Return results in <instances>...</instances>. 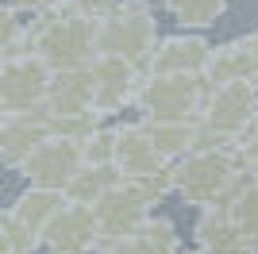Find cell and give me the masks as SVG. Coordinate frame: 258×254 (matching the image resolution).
<instances>
[{
    "label": "cell",
    "instance_id": "4",
    "mask_svg": "<svg viewBox=\"0 0 258 254\" xmlns=\"http://www.w3.org/2000/svg\"><path fill=\"white\" fill-rule=\"evenodd\" d=\"M212 93V81L205 74H166V77H143L135 108L139 119L158 123H193L201 119Z\"/></svg>",
    "mask_w": 258,
    "mask_h": 254
},
{
    "label": "cell",
    "instance_id": "15",
    "mask_svg": "<svg viewBox=\"0 0 258 254\" xmlns=\"http://www.w3.org/2000/svg\"><path fill=\"white\" fill-rule=\"evenodd\" d=\"M193 246L201 254H254L231 208H205L193 223Z\"/></svg>",
    "mask_w": 258,
    "mask_h": 254
},
{
    "label": "cell",
    "instance_id": "1",
    "mask_svg": "<svg viewBox=\"0 0 258 254\" xmlns=\"http://www.w3.org/2000/svg\"><path fill=\"white\" fill-rule=\"evenodd\" d=\"M27 50L39 54L54 74L85 70L97 58V20L74 12L70 4H58L43 16H31Z\"/></svg>",
    "mask_w": 258,
    "mask_h": 254
},
{
    "label": "cell",
    "instance_id": "12",
    "mask_svg": "<svg viewBox=\"0 0 258 254\" xmlns=\"http://www.w3.org/2000/svg\"><path fill=\"white\" fill-rule=\"evenodd\" d=\"M50 135V108L27 112V116H0V158L4 166L16 169L35 154V147Z\"/></svg>",
    "mask_w": 258,
    "mask_h": 254
},
{
    "label": "cell",
    "instance_id": "16",
    "mask_svg": "<svg viewBox=\"0 0 258 254\" xmlns=\"http://www.w3.org/2000/svg\"><path fill=\"white\" fill-rule=\"evenodd\" d=\"M93 96H97V81L89 66L66 70V74H54L46 108H50V116H81V112H93Z\"/></svg>",
    "mask_w": 258,
    "mask_h": 254
},
{
    "label": "cell",
    "instance_id": "3",
    "mask_svg": "<svg viewBox=\"0 0 258 254\" xmlns=\"http://www.w3.org/2000/svg\"><path fill=\"white\" fill-rule=\"evenodd\" d=\"M158 39V16L151 0H123L97 20V58H123L147 70Z\"/></svg>",
    "mask_w": 258,
    "mask_h": 254
},
{
    "label": "cell",
    "instance_id": "21",
    "mask_svg": "<svg viewBox=\"0 0 258 254\" xmlns=\"http://www.w3.org/2000/svg\"><path fill=\"white\" fill-rule=\"evenodd\" d=\"M135 235L143 239V246H147L151 254H181L185 250L181 235H177V223H173L170 216H151Z\"/></svg>",
    "mask_w": 258,
    "mask_h": 254
},
{
    "label": "cell",
    "instance_id": "28",
    "mask_svg": "<svg viewBox=\"0 0 258 254\" xmlns=\"http://www.w3.org/2000/svg\"><path fill=\"white\" fill-rule=\"evenodd\" d=\"M93 254H151L143 246L139 235H127V239H100V246Z\"/></svg>",
    "mask_w": 258,
    "mask_h": 254
},
{
    "label": "cell",
    "instance_id": "20",
    "mask_svg": "<svg viewBox=\"0 0 258 254\" xmlns=\"http://www.w3.org/2000/svg\"><path fill=\"white\" fill-rule=\"evenodd\" d=\"M227 4L231 0H162V8H166L170 20H177L181 27H197V31L212 27L227 12Z\"/></svg>",
    "mask_w": 258,
    "mask_h": 254
},
{
    "label": "cell",
    "instance_id": "14",
    "mask_svg": "<svg viewBox=\"0 0 258 254\" xmlns=\"http://www.w3.org/2000/svg\"><path fill=\"white\" fill-rule=\"evenodd\" d=\"M112 166L119 169L123 181H143L151 173H158L162 166H170V162L154 150V143L147 139L143 123L135 119V123H116V162Z\"/></svg>",
    "mask_w": 258,
    "mask_h": 254
},
{
    "label": "cell",
    "instance_id": "27",
    "mask_svg": "<svg viewBox=\"0 0 258 254\" xmlns=\"http://www.w3.org/2000/svg\"><path fill=\"white\" fill-rule=\"evenodd\" d=\"M235 154H239V162H243V169L258 177V127H250L247 135L235 143Z\"/></svg>",
    "mask_w": 258,
    "mask_h": 254
},
{
    "label": "cell",
    "instance_id": "9",
    "mask_svg": "<svg viewBox=\"0 0 258 254\" xmlns=\"http://www.w3.org/2000/svg\"><path fill=\"white\" fill-rule=\"evenodd\" d=\"M93 212H97V223H100V239H127V235H135L154 216V201L139 185L123 181Z\"/></svg>",
    "mask_w": 258,
    "mask_h": 254
},
{
    "label": "cell",
    "instance_id": "10",
    "mask_svg": "<svg viewBox=\"0 0 258 254\" xmlns=\"http://www.w3.org/2000/svg\"><path fill=\"white\" fill-rule=\"evenodd\" d=\"M97 246H100V223L97 212L85 204H66L43 231L46 254H93Z\"/></svg>",
    "mask_w": 258,
    "mask_h": 254
},
{
    "label": "cell",
    "instance_id": "6",
    "mask_svg": "<svg viewBox=\"0 0 258 254\" xmlns=\"http://www.w3.org/2000/svg\"><path fill=\"white\" fill-rule=\"evenodd\" d=\"M54 70L39 54H16L0 58V116H27L46 108Z\"/></svg>",
    "mask_w": 258,
    "mask_h": 254
},
{
    "label": "cell",
    "instance_id": "24",
    "mask_svg": "<svg viewBox=\"0 0 258 254\" xmlns=\"http://www.w3.org/2000/svg\"><path fill=\"white\" fill-rule=\"evenodd\" d=\"M104 127V119L97 112H81V116H50V135L74 139V143H85Z\"/></svg>",
    "mask_w": 258,
    "mask_h": 254
},
{
    "label": "cell",
    "instance_id": "18",
    "mask_svg": "<svg viewBox=\"0 0 258 254\" xmlns=\"http://www.w3.org/2000/svg\"><path fill=\"white\" fill-rule=\"evenodd\" d=\"M116 185H123V177H119L116 166H85L74 181H70L66 201L70 204H85V208H97Z\"/></svg>",
    "mask_w": 258,
    "mask_h": 254
},
{
    "label": "cell",
    "instance_id": "2",
    "mask_svg": "<svg viewBox=\"0 0 258 254\" xmlns=\"http://www.w3.org/2000/svg\"><path fill=\"white\" fill-rule=\"evenodd\" d=\"M254 173L243 169L235 147L227 150H193L177 162V197L193 208H227L243 189L254 185Z\"/></svg>",
    "mask_w": 258,
    "mask_h": 254
},
{
    "label": "cell",
    "instance_id": "31",
    "mask_svg": "<svg viewBox=\"0 0 258 254\" xmlns=\"http://www.w3.org/2000/svg\"><path fill=\"white\" fill-rule=\"evenodd\" d=\"M181 254H201V250H197V246H193V250H181Z\"/></svg>",
    "mask_w": 258,
    "mask_h": 254
},
{
    "label": "cell",
    "instance_id": "17",
    "mask_svg": "<svg viewBox=\"0 0 258 254\" xmlns=\"http://www.w3.org/2000/svg\"><path fill=\"white\" fill-rule=\"evenodd\" d=\"M66 204H70V201H66V193H54V189H31V185H27V189L16 197L12 212H16V220H20V223H27V227H31V231L43 239V231L54 223V216H58Z\"/></svg>",
    "mask_w": 258,
    "mask_h": 254
},
{
    "label": "cell",
    "instance_id": "25",
    "mask_svg": "<svg viewBox=\"0 0 258 254\" xmlns=\"http://www.w3.org/2000/svg\"><path fill=\"white\" fill-rule=\"evenodd\" d=\"M231 208V216H235V223L243 227V235H247L250 243H258V181L250 185V189H243L235 197V201L227 204Z\"/></svg>",
    "mask_w": 258,
    "mask_h": 254
},
{
    "label": "cell",
    "instance_id": "7",
    "mask_svg": "<svg viewBox=\"0 0 258 254\" xmlns=\"http://www.w3.org/2000/svg\"><path fill=\"white\" fill-rule=\"evenodd\" d=\"M85 169V154H81V143L74 139H62V135H46L35 154L20 166V173L27 177L31 189H54V193H66L70 181Z\"/></svg>",
    "mask_w": 258,
    "mask_h": 254
},
{
    "label": "cell",
    "instance_id": "23",
    "mask_svg": "<svg viewBox=\"0 0 258 254\" xmlns=\"http://www.w3.org/2000/svg\"><path fill=\"white\" fill-rule=\"evenodd\" d=\"M27 35H31V20H23V12L16 8L0 12V58L27 54Z\"/></svg>",
    "mask_w": 258,
    "mask_h": 254
},
{
    "label": "cell",
    "instance_id": "5",
    "mask_svg": "<svg viewBox=\"0 0 258 254\" xmlns=\"http://www.w3.org/2000/svg\"><path fill=\"white\" fill-rule=\"evenodd\" d=\"M197 123L205 127L220 147H235L250 127H258V89L254 85H243V81L212 85L208 104H205Z\"/></svg>",
    "mask_w": 258,
    "mask_h": 254
},
{
    "label": "cell",
    "instance_id": "13",
    "mask_svg": "<svg viewBox=\"0 0 258 254\" xmlns=\"http://www.w3.org/2000/svg\"><path fill=\"white\" fill-rule=\"evenodd\" d=\"M205 77L212 85L243 81V85H254L258 89V31L235 35V39H227L224 46H216Z\"/></svg>",
    "mask_w": 258,
    "mask_h": 254
},
{
    "label": "cell",
    "instance_id": "30",
    "mask_svg": "<svg viewBox=\"0 0 258 254\" xmlns=\"http://www.w3.org/2000/svg\"><path fill=\"white\" fill-rule=\"evenodd\" d=\"M58 4H66V0H4V8H16L23 16H43V12L58 8Z\"/></svg>",
    "mask_w": 258,
    "mask_h": 254
},
{
    "label": "cell",
    "instance_id": "8",
    "mask_svg": "<svg viewBox=\"0 0 258 254\" xmlns=\"http://www.w3.org/2000/svg\"><path fill=\"white\" fill-rule=\"evenodd\" d=\"M93 81H97V96H93V112L100 119H112L123 108H135L143 85V70L123 62V58H93Z\"/></svg>",
    "mask_w": 258,
    "mask_h": 254
},
{
    "label": "cell",
    "instance_id": "29",
    "mask_svg": "<svg viewBox=\"0 0 258 254\" xmlns=\"http://www.w3.org/2000/svg\"><path fill=\"white\" fill-rule=\"evenodd\" d=\"M74 12H81V16H93V20H100V16H108L112 8H119L123 0H66Z\"/></svg>",
    "mask_w": 258,
    "mask_h": 254
},
{
    "label": "cell",
    "instance_id": "32",
    "mask_svg": "<svg viewBox=\"0 0 258 254\" xmlns=\"http://www.w3.org/2000/svg\"><path fill=\"white\" fill-rule=\"evenodd\" d=\"M250 246H254V254H258V243H250Z\"/></svg>",
    "mask_w": 258,
    "mask_h": 254
},
{
    "label": "cell",
    "instance_id": "11",
    "mask_svg": "<svg viewBox=\"0 0 258 254\" xmlns=\"http://www.w3.org/2000/svg\"><path fill=\"white\" fill-rule=\"evenodd\" d=\"M216 46L205 35H166L158 39L151 62L143 70V77H166V74H208Z\"/></svg>",
    "mask_w": 258,
    "mask_h": 254
},
{
    "label": "cell",
    "instance_id": "22",
    "mask_svg": "<svg viewBox=\"0 0 258 254\" xmlns=\"http://www.w3.org/2000/svg\"><path fill=\"white\" fill-rule=\"evenodd\" d=\"M43 246V239L27 227V223L16 220V212H4L0 216V254H35Z\"/></svg>",
    "mask_w": 258,
    "mask_h": 254
},
{
    "label": "cell",
    "instance_id": "19",
    "mask_svg": "<svg viewBox=\"0 0 258 254\" xmlns=\"http://www.w3.org/2000/svg\"><path fill=\"white\" fill-rule=\"evenodd\" d=\"M147 139L154 143L166 162H181L193 154V143H197V119L193 123H158V119H139Z\"/></svg>",
    "mask_w": 258,
    "mask_h": 254
},
{
    "label": "cell",
    "instance_id": "26",
    "mask_svg": "<svg viewBox=\"0 0 258 254\" xmlns=\"http://www.w3.org/2000/svg\"><path fill=\"white\" fill-rule=\"evenodd\" d=\"M81 154H85V166H112L116 162V127L104 123L93 139L81 143Z\"/></svg>",
    "mask_w": 258,
    "mask_h": 254
}]
</instances>
